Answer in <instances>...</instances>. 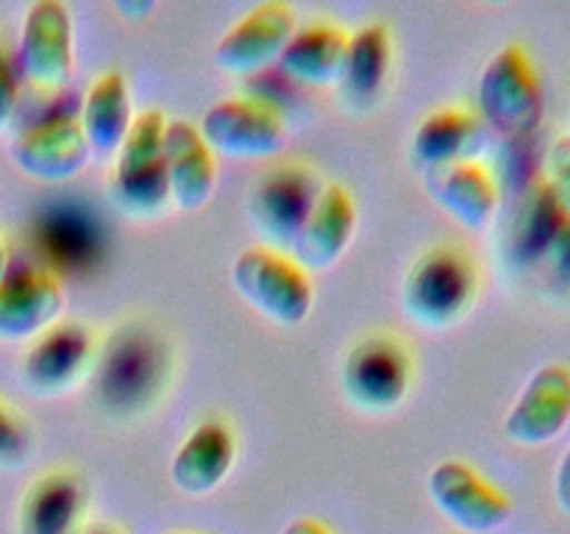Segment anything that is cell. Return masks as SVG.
I'll use <instances>...</instances> for the list:
<instances>
[{"mask_svg": "<svg viewBox=\"0 0 570 534\" xmlns=\"http://www.w3.org/2000/svg\"><path fill=\"white\" fill-rule=\"evenodd\" d=\"M482 148V117L462 106L434 109L417 122L410 154L421 170L471 161Z\"/></svg>", "mask_w": 570, "mask_h": 534, "instance_id": "20", "label": "cell"}, {"mask_svg": "<svg viewBox=\"0 0 570 534\" xmlns=\"http://www.w3.org/2000/svg\"><path fill=\"white\" fill-rule=\"evenodd\" d=\"M17 98H20V81H17V61L0 42V131L11 122L17 109Z\"/></svg>", "mask_w": 570, "mask_h": 534, "instance_id": "27", "label": "cell"}, {"mask_svg": "<svg viewBox=\"0 0 570 534\" xmlns=\"http://www.w3.org/2000/svg\"><path fill=\"white\" fill-rule=\"evenodd\" d=\"M95 359L98 348L92 328L78 320H59L31 339L22 356L20 376L31 393L53 398L78 387L95 367Z\"/></svg>", "mask_w": 570, "mask_h": 534, "instance_id": "10", "label": "cell"}, {"mask_svg": "<svg viewBox=\"0 0 570 534\" xmlns=\"http://www.w3.org/2000/svg\"><path fill=\"white\" fill-rule=\"evenodd\" d=\"M167 534H193V532H167Z\"/></svg>", "mask_w": 570, "mask_h": 534, "instance_id": "34", "label": "cell"}, {"mask_svg": "<svg viewBox=\"0 0 570 534\" xmlns=\"http://www.w3.org/2000/svg\"><path fill=\"white\" fill-rule=\"evenodd\" d=\"M126 14H145V11H154V3H128V6H117Z\"/></svg>", "mask_w": 570, "mask_h": 534, "instance_id": "32", "label": "cell"}, {"mask_svg": "<svg viewBox=\"0 0 570 534\" xmlns=\"http://www.w3.org/2000/svg\"><path fill=\"white\" fill-rule=\"evenodd\" d=\"M356 231L354 195L343 184H323L312 204L309 217L301 226L293 248L287 250L306 273L337 265Z\"/></svg>", "mask_w": 570, "mask_h": 534, "instance_id": "15", "label": "cell"}, {"mask_svg": "<svg viewBox=\"0 0 570 534\" xmlns=\"http://www.w3.org/2000/svg\"><path fill=\"white\" fill-rule=\"evenodd\" d=\"M554 498H557V506H560V510L570 517V445L566 454L560 456V462H557Z\"/></svg>", "mask_w": 570, "mask_h": 534, "instance_id": "29", "label": "cell"}, {"mask_svg": "<svg viewBox=\"0 0 570 534\" xmlns=\"http://www.w3.org/2000/svg\"><path fill=\"white\" fill-rule=\"evenodd\" d=\"M298 28L295 9L284 0H267L245 11L215 48L217 70L226 76H254L278 61Z\"/></svg>", "mask_w": 570, "mask_h": 534, "instance_id": "11", "label": "cell"}, {"mask_svg": "<svg viewBox=\"0 0 570 534\" xmlns=\"http://www.w3.org/2000/svg\"><path fill=\"white\" fill-rule=\"evenodd\" d=\"M198 131L212 154L228 156V159L276 156L289 137L282 109L254 95H232L212 103L200 117Z\"/></svg>", "mask_w": 570, "mask_h": 534, "instance_id": "7", "label": "cell"}, {"mask_svg": "<svg viewBox=\"0 0 570 534\" xmlns=\"http://www.w3.org/2000/svg\"><path fill=\"white\" fill-rule=\"evenodd\" d=\"M345 400L365 415L399 409L412 387V354L393 334H367L356 339L340 365Z\"/></svg>", "mask_w": 570, "mask_h": 534, "instance_id": "5", "label": "cell"}, {"mask_svg": "<svg viewBox=\"0 0 570 534\" xmlns=\"http://www.w3.org/2000/svg\"><path fill=\"white\" fill-rule=\"evenodd\" d=\"M479 298V267L456 245H432L401 278V309L412 323L432 332L454 328Z\"/></svg>", "mask_w": 570, "mask_h": 534, "instance_id": "1", "label": "cell"}, {"mask_svg": "<svg viewBox=\"0 0 570 534\" xmlns=\"http://www.w3.org/2000/svg\"><path fill=\"white\" fill-rule=\"evenodd\" d=\"M234 459H237V439L232 428L220 417L200 421L173 454V487L187 498H206L226 482Z\"/></svg>", "mask_w": 570, "mask_h": 534, "instance_id": "17", "label": "cell"}, {"mask_svg": "<svg viewBox=\"0 0 570 534\" xmlns=\"http://www.w3.org/2000/svg\"><path fill=\"white\" fill-rule=\"evenodd\" d=\"M282 534H334V532L328 526H323L321 521H315V517H295V521H289L287 526H284Z\"/></svg>", "mask_w": 570, "mask_h": 534, "instance_id": "30", "label": "cell"}, {"mask_svg": "<svg viewBox=\"0 0 570 534\" xmlns=\"http://www.w3.org/2000/svg\"><path fill=\"white\" fill-rule=\"evenodd\" d=\"M76 70L72 14L61 0H37L26 9L17 42V72L37 89H61Z\"/></svg>", "mask_w": 570, "mask_h": 534, "instance_id": "9", "label": "cell"}, {"mask_svg": "<svg viewBox=\"0 0 570 534\" xmlns=\"http://www.w3.org/2000/svg\"><path fill=\"white\" fill-rule=\"evenodd\" d=\"M11 273V261H9V248H6L3 237H0V281Z\"/></svg>", "mask_w": 570, "mask_h": 534, "instance_id": "31", "label": "cell"}, {"mask_svg": "<svg viewBox=\"0 0 570 534\" xmlns=\"http://www.w3.org/2000/svg\"><path fill=\"white\" fill-rule=\"evenodd\" d=\"M546 256H549V261H551V267H554L557 276L570 281V217H566V222L560 226V231L554 234V239H551Z\"/></svg>", "mask_w": 570, "mask_h": 534, "instance_id": "28", "label": "cell"}, {"mask_svg": "<svg viewBox=\"0 0 570 534\" xmlns=\"http://www.w3.org/2000/svg\"><path fill=\"white\" fill-rule=\"evenodd\" d=\"M232 287L239 298L278 326H301L315 306L312 278L289 254L250 245L232 261Z\"/></svg>", "mask_w": 570, "mask_h": 534, "instance_id": "3", "label": "cell"}, {"mask_svg": "<svg viewBox=\"0 0 570 534\" xmlns=\"http://www.w3.org/2000/svg\"><path fill=\"white\" fill-rule=\"evenodd\" d=\"M423 187L434 206L468 231H484L499 209L501 189L488 165L471 159L423 170Z\"/></svg>", "mask_w": 570, "mask_h": 534, "instance_id": "16", "label": "cell"}, {"mask_svg": "<svg viewBox=\"0 0 570 534\" xmlns=\"http://www.w3.org/2000/svg\"><path fill=\"white\" fill-rule=\"evenodd\" d=\"M165 165L170 204L178 211H200L209 206L217 187V156L200 137L198 126L184 117L167 120Z\"/></svg>", "mask_w": 570, "mask_h": 534, "instance_id": "18", "label": "cell"}, {"mask_svg": "<svg viewBox=\"0 0 570 534\" xmlns=\"http://www.w3.org/2000/svg\"><path fill=\"white\" fill-rule=\"evenodd\" d=\"M393 61V37L384 22H365L348 37L343 87L356 98H371L382 89Z\"/></svg>", "mask_w": 570, "mask_h": 534, "instance_id": "23", "label": "cell"}, {"mask_svg": "<svg viewBox=\"0 0 570 534\" xmlns=\"http://www.w3.org/2000/svg\"><path fill=\"white\" fill-rule=\"evenodd\" d=\"M78 122L92 156H117L134 122L131 89L120 70H104L92 78Z\"/></svg>", "mask_w": 570, "mask_h": 534, "instance_id": "21", "label": "cell"}, {"mask_svg": "<svg viewBox=\"0 0 570 534\" xmlns=\"http://www.w3.org/2000/svg\"><path fill=\"white\" fill-rule=\"evenodd\" d=\"M165 128L161 109H142L134 115L131 128L115 156L111 172V200L117 209L137 220L159 217L170 204L165 165Z\"/></svg>", "mask_w": 570, "mask_h": 534, "instance_id": "2", "label": "cell"}, {"mask_svg": "<svg viewBox=\"0 0 570 534\" xmlns=\"http://www.w3.org/2000/svg\"><path fill=\"white\" fill-rule=\"evenodd\" d=\"M476 95L479 117L504 137H529L543 122V87L523 44L510 42L490 56Z\"/></svg>", "mask_w": 570, "mask_h": 534, "instance_id": "4", "label": "cell"}, {"mask_svg": "<svg viewBox=\"0 0 570 534\" xmlns=\"http://www.w3.org/2000/svg\"><path fill=\"white\" fill-rule=\"evenodd\" d=\"M11 159L33 181L61 184L87 170L92 161L78 117H45L11 139Z\"/></svg>", "mask_w": 570, "mask_h": 534, "instance_id": "12", "label": "cell"}, {"mask_svg": "<svg viewBox=\"0 0 570 534\" xmlns=\"http://www.w3.org/2000/svg\"><path fill=\"white\" fill-rule=\"evenodd\" d=\"M31 451V434L20 415L0 404V467H14Z\"/></svg>", "mask_w": 570, "mask_h": 534, "instance_id": "26", "label": "cell"}, {"mask_svg": "<svg viewBox=\"0 0 570 534\" xmlns=\"http://www.w3.org/2000/svg\"><path fill=\"white\" fill-rule=\"evenodd\" d=\"M87 510V484L67 467L33 478L20 504V534H78Z\"/></svg>", "mask_w": 570, "mask_h": 534, "instance_id": "19", "label": "cell"}, {"mask_svg": "<svg viewBox=\"0 0 570 534\" xmlns=\"http://www.w3.org/2000/svg\"><path fill=\"white\" fill-rule=\"evenodd\" d=\"M317 192V176L298 161H282L262 170L245 195V211L262 243L287 254L309 217Z\"/></svg>", "mask_w": 570, "mask_h": 534, "instance_id": "6", "label": "cell"}, {"mask_svg": "<svg viewBox=\"0 0 570 534\" xmlns=\"http://www.w3.org/2000/svg\"><path fill=\"white\" fill-rule=\"evenodd\" d=\"M426 493L434 510L468 534L495 532L512 517L510 495L462 459L438 462L426 478Z\"/></svg>", "mask_w": 570, "mask_h": 534, "instance_id": "8", "label": "cell"}, {"mask_svg": "<svg viewBox=\"0 0 570 534\" xmlns=\"http://www.w3.org/2000/svg\"><path fill=\"white\" fill-rule=\"evenodd\" d=\"M570 423V367L549 362L523 384L504 417V434L523 448H540L560 437Z\"/></svg>", "mask_w": 570, "mask_h": 534, "instance_id": "13", "label": "cell"}, {"mask_svg": "<svg viewBox=\"0 0 570 534\" xmlns=\"http://www.w3.org/2000/svg\"><path fill=\"white\" fill-rule=\"evenodd\" d=\"M78 534H120V532H117V528H111V526H89V528H83V532H78Z\"/></svg>", "mask_w": 570, "mask_h": 534, "instance_id": "33", "label": "cell"}, {"mask_svg": "<svg viewBox=\"0 0 570 534\" xmlns=\"http://www.w3.org/2000/svg\"><path fill=\"white\" fill-rule=\"evenodd\" d=\"M566 211L557 204L546 181H538L523 198L521 211L515 220V248L523 256H546L551 239L566 222Z\"/></svg>", "mask_w": 570, "mask_h": 534, "instance_id": "24", "label": "cell"}, {"mask_svg": "<svg viewBox=\"0 0 570 534\" xmlns=\"http://www.w3.org/2000/svg\"><path fill=\"white\" fill-rule=\"evenodd\" d=\"M546 187L562 206V211L570 217V134H562L551 142L546 154Z\"/></svg>", "mask_w": 570, "mask_h": 534, "instance_id": "25", "label": "cell"}, {"mask_svg": "<svg viewBox=\"0 0 570 534\" xmlns=\"http://www.w3.org/2000/svg\"><path fill=\"white\" fill-rule=\"evenodd\" d=\"M67 295L59 278L42 267L11 270L0 281V343H26L65 315Z\"/></svg>", "mask_w": 570, "mask_h": 534, "instance_id": "14", "label": "cell"}, {"mask_svg": "<svg viewBox=\"0 0 570 534\" xmlns=\"http://www.w3.org/2000/svg\"><path fill=\"white\" fill-rule=\"evenodd\" d=\"M348 37L345 28L334 22H309L295 28L287 48L278 56V65L289 78L312 87H328L343 81L345 53H348Z\"/></svg>", "mask_w": 570, "mask_h": 534, "instance_id": "22", "label": "cell"}]
</instances>
